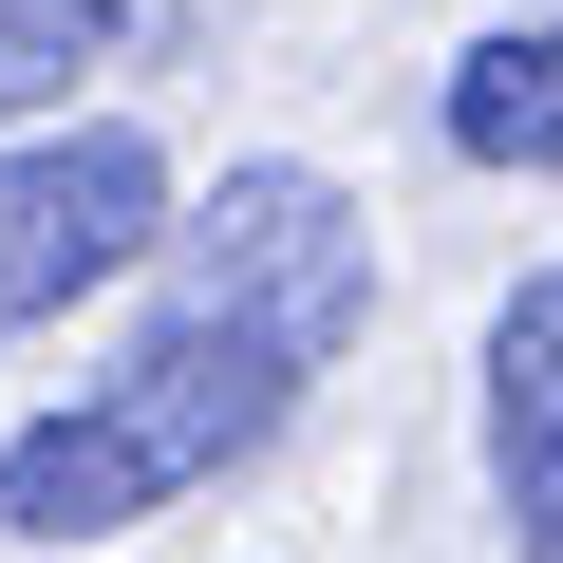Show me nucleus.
Returning a JSON list of instances; mask_svg holds the SVG:
<instances>
[{
    "instance_id": "7ed1b4c3",
    "label": "nucleus",
    "mask_w": 563,
    "mask_h": 563,
    "mask_svg": "<svg viewBox=\"0 0 563 563\" xmlns=\"http://www.w3.org/2000/svg\"><path fill=\"white\" fill-rule=\"evenodd\" d=\"M169 244V151L151 132H38V151H0V339H38L57 301H95L113 263Z\"/></svg>"
},
{
    "instance_id": "f257e3e1",
    "label": "nucleus",
    "mask_w": 563,
    "mask_h": 563,
    "mask_svg": "<svg viewBox=\"0 0 563 563\" xmlns=\"http://www.w3.org/2000/svg\"><path fill=\"white\" fill-rule=\"evenodd\" d=\"M282 413H301V357H263V339H207V320H151L132 376H95L76 413H38L20 451H0V526L20 544H113L132 507L207 488L225 451H263Z\"/></svg>"
},
{
    "instance_id": "20e7f679",
    "label": "nucleus",
    "mask_w": 563,
    "mask_h": 563,
    "mask_svg": "<svg viewBox=\"0 0 563 563\" xmlns=\"http://www.w3.org/2000/svg\"><path fill=\"white\" fill-rule=\"evenodd\" d=\"M451 151H470V169H563V20L451 57Z\"/></svg>"
},
{
    "instance_id": "39448f33",
    "label": "nucleus",
    "mask_w": 563,
    "mask_h": 563,
    "mask_svg": "<svg viewBox=\"0 0 563 563\" xmlns=\"http://www.w3.org/2000/svg\"><path fill=\"white\" fill-rule=\"evenodd\" d=\"M488 451H507V470H526V451H563V263L488 320Z\"/></svg>"
},
{
    "instance_id": "f03ea898",
    "label": "nucleus",
    "mask_w": 563,
    "mask_h": 563,
    "mask_svg": "<svg viewBox=\"0 0 563 563\" xmlns=\"http://www.w3.org/2000/svg\"><path fill=\"white\" fill-rule=\"evenodd\" d=\"M151 263H169V320L263 339V357H301V376L357 339V207H339L320 169H225Z\"/></svg>"
},
{
    "instance_id": "0eeeda50",
    "label": "nucleus",
    "mask_w": 563,
    "mask_h": 563,
    "mask_svg": "<svg viewBox=\"0 0 563 563\" xmlns=\"http://www.w3.org/2000/svg\"><path fill=\"white\" fill-rule=\"evenodd\" d=\"M507 526H526V563H563V451H526V470H507Z\"/></svg>"
},
{
    "instance_id": "423d86ee",
    "label": "nucleus",
    "mask_w": 563,
    "mask_h": 563,
    "mask_svg": "<svg viewBox=\"0 0 563 563\" xmlns=\"http://www.w3.org/2000/svg\"><path fill=\"white\" fill-rule=\"evenodd\" d=\"M113 20H132V0H0V132H20L38 95H76L113 57Z\"/></svg>"
}]
</instances>
